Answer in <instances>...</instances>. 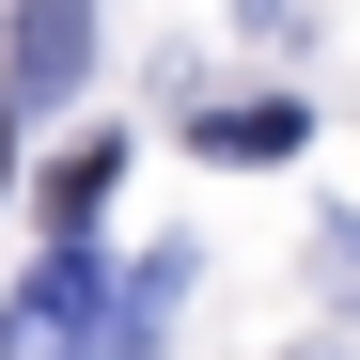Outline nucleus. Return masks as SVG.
Returning a JSON list of instances; mask_svg holds the SVG:
<instances>
[{
    "label": "nucleus",
    "instance_id": "nucleus-1",
    "mask_svg": "<svg viewBox=\"0 0 360 360\" xmlns=\"http://www.w3.org/2000/svg\"><path fill=\"white\" fill-rule=\"evenodd\" d=\"M94 329H110V266H94L79 235H63V251H47V266L16 282V314H0V345H16V360H94Z\"/></svg>",
    "mask_w": 360,
    "mask_h": 360
},
{
    "label": "nucleus",
    "instance_id": "nucleus-2",
    "mask_svg": "<svg viewBox=\"0 0 360 360\" xmlns=\"http://www.w3.org/2000/svg\"><path fill=\"white\" fill-rule=\"evenodd\" d=\"M94 63V0H16V47H0V110H63Z\"/></svg>",
    "mask_w": 360,
    "mask_h": 360
},
{
    "label": "nucleus",
    "instance_id": "nucleus-3",
    "mask_svg": "<svg viewBox=\"0 0 360 360\" xmlns=\"http://www.w3.org/2000/svg\"><path fill=\"white\" fill-rule=\"evenodd\" d=\"M188 141H204V157H235V172H266V157H297L314 126H297V94H235V110H204Z\"/></svg>",
    "mask_w": 360,
    "mask_h": 360
},
{
    "label": "nucleus",
    "instance_id": "nucleus-4",
    "mask_svg": "<svg viewBox=\"0 0 360 360\" xmlns=\"http://www.w3.org/2000/svg\"><path fill=\"white\" fill-rule=\"evenodd\" d=\"M110 172H126V141H63V157H47V219H94Z\"/></svg>",
    "mask_w": 360,
    "mask_h": 360
},
{
    "label": "nucleus",
    "instance_id": "nucleus-5",
    "mask_svg": "<svg viewBox=\"0 0 360 360\" xmlns=\"http://www.w3.org/2000/svg\"><path fill=\"white\" fill-rule=\"evenodd\" d=\"M251 32H282V0H251Z\"/></svg>",
    "mask_w": 360,
    "mask_h": 360
},
{
    "label": "nucleus",
    "instance_id": "nucleus-6",
    "mask_svg": "<svg viewBox=\"0 0 360 360\" xmlns=\"http://www.w3.org/2000/svg\"><path fill=\"white\" fill-rule=\"evenodd\" d=\"M0 157H16V110H0Z\"/></svg>",
    "mask_w": 360,
    "mask_h": 360
}]
</instances>
